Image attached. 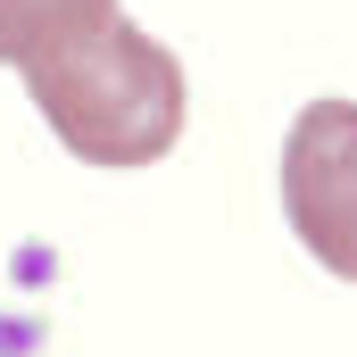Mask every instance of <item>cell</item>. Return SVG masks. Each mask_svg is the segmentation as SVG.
Returning a JSON list of instances; mask_svg holds the SVG:
<instances>
[{"label": "cell", "instance_id": "1", "mask_svg": "<svg viewBox=\"0 0 357 357\" xmlns=\"http://www.w3.org/2000/svg\"><path fill=\"white\" fill-rule=\"evenodd\" d=\"M25 91H33L42 125L84 167H158L183 142V116H191L175 50L150 42L125 17L59 42L50 59H33L25 67Z\"/></svg>", "mask_w": 357, "mask_h": 357}, {"label": "cell", "instance_id": "2", "mask_svg": "<svg viewBox=\"0 0 357 357\" xmlns=\"http://www.w3.org/2000/svg\"><path fill=\"white\" fill-rule=\"evenodd\" d=\"M282 216L316 266L357 282V100H307L282 142Z\"/></svg>", "mask_w": 357, "mask_h": 357}, {"label": "cell", "instance_id": "3", "mask_svg": "<svg viewBox=\"0 0 357 357\" xmlns=\"http://www.w3.org/2000/svg\"><path fill=\"white\" fill-rule=\"evenodd\" d=\"M108 17H116V0H0V67L25 75L33 59H50L59 42H75Z\"/></svg>", "mask_w": 357, "mask_h": 357}]
</instances>
